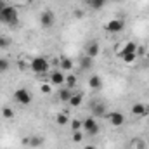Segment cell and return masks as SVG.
Masks as SVG:
<instances>
[{
    "mask_svg": "<svg viewBox=\"0 0 149 149\" xmlns=\"http://www.w3.org/2000/svg\"><path fill=\"white\" fill-rule=\"evenodd\" d=\"M90 66H92V59H90L88 56H85V57L80 59V68H81V70H88Z\"/></svg>",
    "mask_w": 149,
    "mask_h": 149,
    "instance_id": "obj_19",
    "label": "cell"
},
{
    "mask_svg": "<svg viewBox=\"0 0 149 149\" xmlns=\"http://www.w3.org/2000/svg\"><path fill=\"white\" fill-rule=\"evenodd\" d=\"M83 149H95V148H94V146H85Z\"/></svg>",
    "mask_w": 149,
    "mask_h": 149,
    "instance_id": "obj_31",
    "label": "cell"
},
{
    "mask_svg": "<svg viewBox=\"0 0 149 149\" xmlns=\"http://www.w3.org/2000/svg\"><path fill=\"white\" fill-rule=\"evenodd\" d=\"M81 128L88 132V135H97L99 134V125L95 123L94 118H87L85 121H81Z\"/></svg>",
    "mask_w": 149,
    "mask_h": 149,
    "instance_id": "obj_4",
    "label": "cell"
},
{
    "mask_svg": "<svg viewBox=\"0 0 149 149\" xmlns=\"http://www.w3.org/2000/svg\"><path fill=\"white\" fill-rule=\"evenodd\" d=\"M148 61H149V52H148Z\"/></svg>",
    "mask_w": 149,
    "mask_h": 149,
    "instance_id": "obj_32",
    "label": "cell"
},
{
    "mask_svg": "<svg viewBox=\"0 0 149 149\" xmlns=\"http://www.w3.org/2000/svg\"><path fill=\"white\" fill-rule=\"evenodd\" d=\"M74 85H76V76H74V74H68V78H66V87H68V88H74Z\"/></svg>",
    "mask_w": 149,
    "mask_h": 149,
    "instance_id": "obj_22",
    "label": "cell"
},
{
    "mask_svg": "<svg viewBox=\"0 0 149 149\" xmlns=\"http://www.w3.org/2000/svg\"><path fill=\"white\" fill-rule=\"evenodd\" d=\"M30 66H31V70L35 71V73H47V70H49V61L45 59V57H35V59H31V63H30Z\"/></svg>",
    "mask_w": 149,
    "mask_h": 149,
    "instance_id": "obj_2",
    "label": "cell"
},
{
    "mask_svg": "<svg viewBox=\"0 0 149 149\" xmlns=\"http://www.w3.org/2000/svg\"><path fill=\"white\" fill-rule=\"evenodd\" d=\"M7 70H9V61L0 57V73H3V71H7Z\"/></svg>",
    "mask_w": 149,
    "mask_h": 149,
    "instance_id": "obj_24",
    "label": "cell"
},
{
    "mask_svg": "<svg viewBox=\"0 0 149 149\" xmlns=\"http://www.w3.org/2000/svg\"><path fill=\"white\" fill-rule=\"evenodd\" d=\"M59 64H61V71H70V70L73 68V61L68 59V57H63V59L59 61Z\"/></svg>",
    "mask_w": 149,
    "mask_h": 149,
    "instance_id": "obj_15",
    "label": "cell"
},
{
    "mask_svg": "<svg viewBox=\"0 0 149 149\" xmlns=\"http://www.w3.org/2000/svg\"><path fill=\"white\" fill-rule=\"evenodd\" d=\"M71 95H73V92H71V88H61L59 90V99L63 101V102H70V99H71Z\"/></svg>",
    "mask_w": 149,
    "mask_h": 149,
    "instance_id": "obj_13",
    "label": "cell"
},
{
    "mask_svg": "<svg viewBox=\"0 0 149 149\" xmlns=\"http://www.w3.org/2000/svg\"><path fill=\"white\" fill-rule=\"evenodd\" d=\"M9 43H10V42H9V40H7V38L0 37V49H5V47H7V45H9Z\"/></svg>",
    "mask_w": 149,
    "mask_h": 149,
    "instance_id": "obj_28",
    "label": "cell"
},
{
    "mask_svg": "<svg viewBox=\"0 0 149 149\" xmlns=\"http://www.w3.org/2000/svg\"><path fill=\"white\" fill-rule=\"evenodd\" d=\"M97 54H99V43L97 42H90L87 45V56L90 59H94V57H97Z\"/></svg>",
    "mask_w": 149,
    "mask_h": 149,
    "instance_id": "obj_12",
    "label": "cell"
},
{
    "mask_svg": "<svg viewBox=\"0 0 149 149\" xmlns=\"http://www.w3.org/2000/svg\"><path fill=\"white\" fill-rule=\"evenodd\" d=\"M54 21H56V16H54L52 10H43V12L40 14V24H42L43 28H50V26L54 24Z\"/></svg>",
    "mask_w": 149,
    "mask_h": 149,
    "instance_id": "obj_5",
    "label": "cell"
},
{
    "mask_svg": "<svg viewBox=\"0 0 149 149\" xmlns=\"http://www.w3.org/2000/svg\"><path fill=\"white\" fill-rule=\"evenodd\" d=\"M56 121H57V125H66L70 120H68V114H57V118H56Z\"/></svg>",
    "mask_w": 149,
    "mask_h": 149,
    "instance_id": "obj_23",
    "label": "cell"
},
{
    "mask_svg": "<svg viewBox=\"0 0 149 149\" xmlns=\"http://www.w3.org/2000/svg\"><path fill=\"white\" fill-rule=\"evenodd\" d=\"M88 87H90L92 90L102 88V80H101V76H99V74H92V76L88 78Z\"/></svg>",
    "mask_w": 149,
    "mask_h": 149,
    "instance_id": "obj_9",
    "label": "cell"
},
{
    "mask_svg": "<svg viewBox=\"0 0 149 149\" xmlns=\"http://www.w3.org/2000/svg\"><path fill=\"white\" fill-rule=\"evenodd\" d=\"M40 90H42L43 94H49L52 88H50V85H49V83H42V85H40Z\"/></svg>",
    "mask_w": 149,
    "mask_h": 149,
    "instance_id": "obj_27",
    "label": "cell"
},
{
    "mask_svg": "<svg viewBox=\"0 0 149 149\" xmlns=\"http://www.w3.org/2000/svg\"><path fill=\"white\" fill-rule=\"evenodd\" d=\"M81 101H83V94H73L71 99H70V104H71L73 108H78V106L81 104Z\"/></svg>",
    "mask_w": 149,
    "mask_h": 149,
    "instance_id": "obj_16",
    "label": "cell"
},
{
    "mask_svg": "<svg viewBox=\"0 0 149 149\" xmlns=\"http://www.w3.org/2000/svg\"><path fill=\"white\" fill-rule=\"evenodd\" d=\"M73 16L76 17V19H80V17L83 16V12H81V10H74V12H73Z\"/></svg>",
    "mask_w": 149,
    "mask_h": 149,
    "instance_id": "obj_29",
    "label": "cell"
},
{
    "mask_svg": "<svg viewBox=\"0 0 149 149\" xmlns=\"http://www.w3.org/2000/svg\"><path fill=\"white\" fill-rule=\"evenodd\" d=\"M14 97H16V101H17L19 104H23V106H28V104L31 102V94H30L26 88H17L16 94H14Z\"/></svg>",
    "mask_w": 149,
    "mask_h": 149,
    "instance_id": "obj_3",
    "label": "cell"
},
{
    "mask_svg": "<svg viewBox=\"0 0 149 149\" xmlns=\"http://www.w3.org/2000/svg\"><path fill=\"white\" fill-rule=\"evenodd\" d=\"M2 116L7 118V120H12V118H14V111H12L9 106H3V108H2Z\"/></svg>",
    "mask_w": 149,
    "mask_h": 149,
    "instance_id": "obj_21",
    "label": "cell"
},
{
    "mask_svg": "<svg viewBox=\"0 0 149 149\" xmlns=\"http://www.w3.org/2000/svg\"><path fill=\"white\" fill-rule=\"evenodd\" d=\"M132 114H135V116H148L149 108L144 102H135V104L132 106Z\"/></svg>",
    "mask_w": 149,
    "mask_h": 149,
    "instance_id": "obj_8",
    "label": "cell"
},
{
    "mask_svg": "<svg viewBox=\"0 0 149 149\" xmlns=\"http://www.w3.org/2000/svg\"><path fill=\"white\" fill-rule=\"evenodd\" d=\"M135 57H137V52H130V54H123V56H121V59H123L127 64L134 63V61H135Z\"/></svg>",
    "mask_w": 149,
    "mask_h": 149,
    "instance_id": "obj_20",
    "label": "cell"
},
{
    "mask_svg": "<svg viewBox=\"0 0 149 149\" xmlns=\"http://www.w3.org/2000/svg\"><path fill=\"white\" fill-rule=\"evenodd\" d=\"M0 21L5 23V24H10V26H16L17 24V10L10 5H5L3 10L0 12Z\"/></svg>",
    "mask_w": 149,
    "mask_h": 149,
    "instance_id": "obj_1",
    "label": "cell"
},
{
    "mask_svg": "<svg viewBox=\"0 0 149 149\" xmlns=\"http://www.w3.org/2000/svg\"><path fill=\"white\" fill-rule=\"evenodd\" d=\"M81 139H83L81 132H80V130H74V132H73V141H74V142H80Z\"/></svg>",
    "mask_w": 149,
    "mask_h": 149,
    "instance_id": "obj_26",
    "label": "cell"
},
{
    "mask_svg": "<svg viewBox=\"0 0 149 149\" xmlns=\"http://www.w3.org/2000/svg\"><path fill=\"white\" fill-rule=\"evenodd\" d=\"M3 7H5V5H3V3H2V2H0V12H2V10H3Z\"/></svg>",
    "mask_w": 149,
    "mask_h": 149,
    "instance_id": "obj_30",
    "label": "cell"
},
{
    "mask_svg": "<svg viewBox=\"0 0 149 149\" xmlns=\"http://www.w3.org/2000/svg\"><path fill=\"white\" fill-rule=\"evenodd\" d=\"M123 28H125L123 19H111V21L104 26V30H106V31H109V33H120Z\"/></svg>",
    "mask_w": 149,
    "mask_h": 149,
    "instance_id": "obj_6",
    "label": "cell"
},
{
    "mask_svg": "<svg viewBox=\"0 0 149 149\" xmlns=\"http://www.w3.org/2000/svg\"><path fill=\"white\" fill-rule=\"evenodd\" d=\"M26 142H30V146L31 148H40L42 144H43V137H40V135H33L30 141H26Z\"/></svg>",
    "mask_w": 149,
    "mask_h": 149,
    "instance_id": "obj_18",
    "label": "cell"
},
{
    "mask_svg": "<svg viewBox=\"0 0 149 149\" xmlns=\"http://www.w3.org/2000/svg\"><path fill=\"white\" fill-rule=\"evenodd\" d=\"M104 118H108V120L111 121L113 127H121V125L125 123V116H123L121 113H108Z\"/></svg>",
    "mask_w": 149,
    "mask_h": 149,
    "instance_id": "obj_7",
    "label": "cell"
},
{
    "mask_svg": "<svg viewBox=\"0 0 149 149\" xmlns=\"http://www.w3.org/2000/svg\"><path fill=\"white\" fill-rule=\"evenodd\" d=\"M137 43L135 42H127V45H125V49L123 50H120V56H123V54H130V52H137Z\"/></svg>",
    "mask_w": 149,
    "mask_h": 149,
    "instance_id": "obj_14",
    "label": "cell"
},
{
    "mask_svg": "<svg viewBox=\"0 0 149 149\" xmlns=\"http://www.w3.org/2000/svg\"><path fill=\"white\" fill-rule=\"evenodd\" d=\"M71 128H73V132L74 130H81V121L80 120H73L71 121Z\"/></svg>",
    "mask_w": 149,
    "mask_h": 149,
    "instance_id": "obj_25",
    "label": "cell"
},
{
    "mask_svg": "<svg viewBox=\"0 0 149 149\" xmlns=\"http://www.w3.org/2000/svg\"><path fill=\"white\" fill-rule=\"evenodd\" d=\"M19 2H26V0H19Z\"/></svg>",
    "mask_w": 149,
    "mask_h": 149,
    "instance_id": "obj_33",
    "label": "cell"
},
{
    "mask_svg": "<svg viewBox=\"0 0 149 149\" xmlns=\"http://www.w3.org/2000/svg\"><path fill=\"white\" fill-rule=\"evenodd\" d=\"M92 114L94 116H106V106L102 102H94L92 104Z\"/></svg>",
    "mask_w": 149,
    "mask_h": 149,
    "instance_id": "obj_11",
    "label": "cell"
},
{
    "mask_svg": "<svg viewBox=\"0 0 149 149\" xmlns=\"http://www.w3.org/2000/svg\"><path fill=\"white\" fill-rule=\"evenodd\" d=\"M50 81H52L54 85L61 87V85H64V81H66V76L63 74V71H54V73L50 74Z\"/></svg>",
    "mask_w": 149,
    "mask_h": 149,
    "instance_id": "obj_10",
    "label": "cell"
},
{
    "mask_svg": "<svg viewBox=\"0 0 149 149\" xmlns=\"http://www.w3.org/2000/svg\"><path fill=\"white\" fill-rule=\"evenodd\" d=\"M106 2H108V0H88V5H90L94 10H99V9H102V7L106 5Z\"/></svg>",
    "mask_w": 149,
    "mask_h": 149,
    "instance_id": "obj_17",
    "label": "cell"
}]
</instances>
